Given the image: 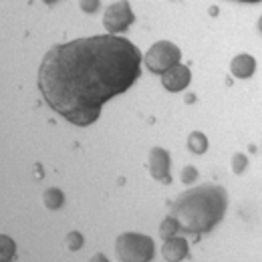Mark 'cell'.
<instances>
[{"label":"cell","mask_w":262,"mask_h":262,"mask_svg":"<svg viewBox=\"0 0 262 262\" xmlns=\"http://www.w3.org/2000/svg\"><path fill=\"white\" fill-rule=\"evenodd\" d=\"M188 147H190L192 154H198V156L206 154V149H208V137L202 131H192L190 137H188Z\"/></svg>","instance_id":"30bf717a"},{"label":"cell","mask_w":262,"mask_h":262,"mask_svg":"<svg viewBox=\"0 0 262 262\" xmlns=\"http://www.w3.org/2000/svg\"><path fill=\"white\" fill-rule=\"evenodd\" d=\"M236 2H250V4H254V2H262V0H236Z\"/></svg>","instance_id":"ac0fdd59"},{"label":"cell","mask_w":262,"mask_h":262,"mask_svg":"<svg viewBox=\"0 0 262 262\" xmlns=\"http://www.w3.org/2000/svg\"><path fill=\"white\" fill-rule=\"evenodd\" d=\"M180 232V222H178V218L176 216H167L164 222H162V226H160V236L162 238H171V236H176Z\"/></svg>","instance_id":"7c38bea8"},{"label":"cell","mask_w":262,"mask_h":262,"mask_svg":"<svg viewBox=\"0 0 262 262\" xmlns=\"http://www.w3.org/2000/svg\"><path fill=\"white\" fill-rule=\"evenodd\" d=\"M246 165H248V158L244 156V154H236L234 158H232V169H234V173H242L244 169H246Z\"/></svg>","instance_id":"9a60e30c"},{"label":"cell","mask_w":262,"mask_h":262,"mask_svg":"<svg viewBox=\"0 0 262 262\" xmlns=\"http://www.w3.org/2000/svg\"><path fill=\"white\" fill-rule=\"evenodd\" d=\"M133 20H135V16H133L129 2L127 0H119V2L111 4V6H107L105 16H103V27L107 29L109 34H117L127 31L133 25Z\"/></svg>","instance_id":"5b68a950"},{"label":"cell","mask_w":262,"mask_h":262,"mask_svg":"<svg viewBox=\"0 0 262 262\" xmlns=\"http://www.w3.org/2000/svg\"><path fill=\"white\" fill-rule=\"evenodd\" d=\"M139 75L141 53L129 38L97 34L55 45L38 67V89L51 109L73 125L87 127Z\"/></svg>","instance_id":"6da1fadb"},{"label":"cell","mask_w":262,"mask_h":262,"mask_svg":"<svg viewBox=\"0 0 262 262\" xmlns=\"http://www.w3.org/2000/svg\"><path fill=\"white\" fill-rule=\"evenodd\" d=\"M67 246H69V250H81V246H83V234L81 232H71L67 236Z\"/></svg>","instance_id":"5bb4252c"},{"label":"cell","mask_w":262,"mask_h":262,"mask_svg":"<svg viewBox=\"0 0 262 262\" xmlns=\"http://www.w3.org/2000/svg\"><path fill=\"white\" fill-rule=\"evenodd\" d=\"M196 178H198V169L194 165H188V167L182 169V182L184 184H192Z\"/></svg>","instance_id":"e0dca14e"},{"label":"cell","mask_w":262,"mask_h":262,"mask_svg":"<svg viewBox=\"0 0 262 262\" xmlns=\"http://www.w3.org/2000/svg\"><path fill=\"white\" fill-rule=\"evenodd\" d=\"M230 71L238 79H248L256 71V59L252 55H246V53L244 55H238V57H234V61L230 65Z\"/></svg>","instance_id":"9c48e42d"},{"label":"cell","mask_w":262,"mask_h":262,"mask_svg":"<svg viewBox=\"0 0 262 262\" xmlns=\"http://www.w3.org/2000/svg\"><path fill=\"white\" fill-rule=\"evenodd\" d=\"M228 208V194L224 188L204 184L184 192L171 206V216L178 218L180 230L188 234H206L224 218Z\"/></svg>","instance_id":"7a4b0ae2"},{"label":"cell","mask_w":262,"mask_h":262,"mask_svg":"<svg viewBox=\"0 0 262 262\" xmlns=\"http://www.w3.org/2000/svg\"><path fill=\"white\" fill-rule=\"evenodd\" d=\"M63 204H65V196H63V192L59 188H49L45 192V206L49 210H59Z\"/></svg>","instance_id":"8fae6325"},{"label":"cell","mask_w":262,"mask_h":262,"mask_svg":"<svg viewBox=\"0 0 262 262\" xmlns=\"http://www.w3.org/2000/svg\"><path fill=\"white\" fill-rule=\"evenodd\" d=\"M182 59V51L169 42V40H158L145 55V65L149 69V73L154 75H164L167 69L180 65Z\"/></svg>","instance_id":"277c9868"},{"label":"cell","mask_w":262,"mask_h":262,"mask_svg":"<svg viewBox=\"0 0 262 262\" xmlns=\"http://www.w3.org/2000/svg\"><path fill=\"white\" fill-rule=\"evenodd\" d=\"M79 6H81L83 12H87V14H95V12L99 10V6H101V0H79Z\"/></svg>","instance_id":"2e32d148"},{"label":"cell","mask_w":262,"mask_h":262,"mask_svg":"<svg viewBox=\"0 0 262 262\" xmlns=\"http://www.w3.org/2000/svg\"><path fill=\"white\" fill-rule=\"evenodd\" d=\"M169 154L164 147H154L149 151V171L151 176L162 182V184H169L171 182V173H169Z\"/></svg>","instance_id":"52a82bcc"},{"label":"cell","mask_w":262,"mask_h":262,"mask_svg":"<svg viewBox=\"0 0 262 262\" xmlns=\"http://www.w3.org/2000/svg\"><path fill=\"white\" fill-rule=\"evenodd\" d=\"M192 81V73L186 65H176L171 69H167L164 75H162V85H164L167 91L171 93H178V91H184Z\"/></svg>","instance_id":"8992f818"},{"label":"cell","mask_w":262,"mask_h":262,"mask_svg":"<svg viewBox=\"0 0 262 262\" xmlns=\"http://www.w3.org/2000/svg\"><path fill=\"white\" fill-rule=\"evenodd\" d=\"M162 254H164L165 260H169V262L186 260V258H188V254H190L188 240H186V238H180V236L165 238L164 248H162Z\"/></svg>","instance_id":"ba28073f"},{"label":"cell","mask_w":262,"mask_h":262,"mask_svg":"<svg viewBox=\"0 0 262 262\" xmlns=\"http://www.w3.org/2000/svg\"><path fill=\"white\" fill-rule=\"evenodd\" d=\"M258 29H260V33H262V16H260V20H258Z\"/></svg>","instance_id":"ffe728a7"},{"label":"cell","mask_w":262,"mask_h":262,"mask_svg":"<svg viewBox=\"0 0 262 262\" xmlns=\"http://www.w3.org/2000/svg\"><path fill=\"white\" fill-rule=\"evenodd\" d=\"M12 254H14V242L8 238V236H0V258L2 260H12Z\"/></svg>","instance_id":"4fadbf2b"},{"label":"cell","mask_w":262,"mask_h":262,"mask_svg":"<svg viewBox=\"0 0 262 262\" xmlns=\"http://www.w3.org/2000/svg\"><path fill=\"white\" fill-rule=\"evenodd\" d=\"M115 252L119 260L125 262H149L154 260V240L143 234H133L125 232L117 238L115 242Z\"/></svg>","instance_id":"3957f363"},{"label":"cell","mask_w":262,"mask_h":262,"mask_svg":"<svg viewBox=\"0 0 262 262\" xmlns=\"http://www.w3.org/2000/svg\"><path fill=\"white\" fill-rule=\"evenodd\" d=\"M45 4H55V2H59V0H42Z\"/></svg>","instance_id":"d6986e66"}]
</instances>
